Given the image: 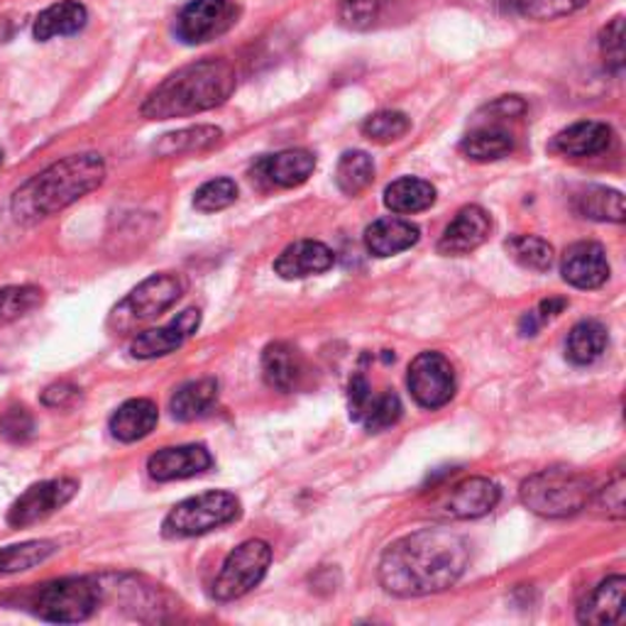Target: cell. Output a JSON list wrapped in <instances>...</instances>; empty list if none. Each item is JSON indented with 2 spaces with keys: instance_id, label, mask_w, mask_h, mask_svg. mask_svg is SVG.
<instances>
[{
  "instance_id": "6da1fadb",
  "label": "cell",
  "mask_w": 626,
  "mask_h": 626,
  "mask_svg": "<svg viewBox=\"0 0 626 626\" xmlns=\"http://www.w3.org/2000/svg\"><path fill=\"white\" fill-rule=\"evenodd\" d=\"M470 566V546L450 529L401 536L379 560V585L395 597H426L456 585Z\"/></svg>"
},
{
  "instance_id": "7a4b0ae2",
  "label": "cell",
  "mask_w": 626,
  "mask_h": 626,
  "mask_svg": "<svg viewBox=\"0 0 626 626\" xmlns=\"http://www.w3.org/2000/svg\"><path fill=\"white\" fill-rule=\"evenodd\" d=\"M106 165L101 155H69L49 165L40 175L28 179L12 193V216L18 223H37V220L64 211L86 193L101 187Z\"/></svg>"
},
{
  "instance_id": "3957f363",
  "label": "cell",
  "mask_w": 626,
  "mask_h": 626,
  "mask_svg": "<svg viewBox=\"0 0 626 626\" xmlns=\"http://www.w3.org/2000/svg\"><path fill=\"white\" fill-rule=\"evenodd\" d=\"M236 91V69L226 59H201L171 73L142 103V116L169 120L226 103Z\"/></svg>"
},
{
  "instance_id": "277c9868",
  "label": "cell",
  "mask_w": 626,
  "mask_h": 626,
  "mask_svg": "<svg viewBox=\"0 0 626 626\" xmlns=\"http://www.w3.org/2000/svg\"><path fill=\"white\" fill-rule=\"evenodd\" d=\"M524 507L544 519H568L593 501V483L568 468H548L521 483Z\"/></svg>"
},
{
  "instance_id": "5b68a950",
  "label": "cell",
  "mask_w": 626,
  "mask_h": 626,
  "mask_svg": "<svg viewBox=\"0 0 626 626\" xmlns=\"http://www.w3.org/2000/svg\"><path fill=\"white\" fill-rule=\"evenodd\" d=\"M183 291H187V279L181 275L162 272L147 277L110 311L108 328L113 334H130V330L169 311L183 297Z\"/></svg>"
},
{
  "instance_id": "8992f818",
  "label": "cell",
  "mask_w": 626,
  "mask_h": 626,
  "mask_svg": "<svg viewBox=\"0 0 626 626\" xmlns=\"http://www.w3.org/2000/svg\"><path fill=\"white\" fill-rule=\"evenodd\" d=\"M101 603V587L89 578H61L34 590L30 607L40 619L54 624H79L93 617Z\"/></svg>"
},
{
  "instance_id": "52a82bcc",
  "label": "cell",
  "mask_w": 626,
  "mask_h": 626,
  "mask_svg": "<svg viewBox=\"0 0 626 626\" xmlns=\"http://www.w3.org/2000/svg\"><path fill=\"white\" fill-rule=\"evenodd\" d=\"M240 517V499L230 493H203L179 501L167 514L162 524V534L167 538H191L203 536L213 529H220Z\"/></svg>"
},
{
  "instance_id": "ba28073f",
  "label": "cell",
  "mask_w": 626,
  "mask_h": 626,
  "mask_svg": "<svg viewBox=\"0 0 626 626\" xmlns=\"http://www.w3.org/2000/svg\"><path fill=\"white\" fill-rule=\"evenodd\" d=\"M269 563H272L269 544L260 541V538H250V541L240 544L220 568L213 583V597L218 603H232V599L245 597L262 583Z\"/></svg>"
},
{
  "instance_id": "9c48e42d",
  "label": "cell",
  "mask_w": 626,
  "mask_h": 626,
  "mask_svg": "<svg viewBox=\"0 0 626 626\" xmlns=\"http://www.w3.org/2000/svg\"><path fill=\"white\" fill-rule=\"evenodd\" d=\"M407 385L416 404L424 409H440L456 397V372L453 365L436 350L419 352L409 365Z\"/></svg>"
},
{
  "instance_id": "30bf717a",
  "label": "cell",
  "mask_w": 626,
  "mask_h": 626,
  "mask_svg": "<svg viewBox=\"0 0 626 626\" xmlns=\"http://www.w3.org/2000/svg\"><path fill=\"white\" fill-rule=\"evenodd\" d=\"M238 20V6L232 0H191L179 12L177 34L187 44H203L228 32Z\"/></svg>"
},
{
  "instance_id": "8fae6325",
  "label": "cell",
  "mask_w": 626,
  "mask_h": 626,
  "mask_svg": "<svg viewBox=\"0 0 626 626\" xmlns=\"http://www.w3.org/2000/svg\"><path fill=\"white\" fill-rule=\"evenodd\" d=\"M77 493H79V483L73 480V477H59V480L37 483L24 489V493L12 501V507L8 511V524L22 529V526L42 521L49 517V514H54L57 509L69 505Z\"/></svg>"
},
{
  "instance_id": "7c38bea8",
  "label": "cell",
  "mask_w": 626,
  "mask_h": 626,
  "mask_svg": "<svg viewBox=\"0 0 626 626\" xmlns=\"http://www.w3.org/2000/svg\"><path fill=\"white\" fill-rule=\"evenodd\" d=\"M201 326V311L199 309H187L181 311L175 321H169L162 328L145 330L138 334L130 342V355L138 360H152V358H165V355L179 350L196 330Z\"/></svg>"
},
{
  "instance_id": "4fadbf2b",
  "label": "cell",
  "mask_w": 626,
  "mask_h": 626,
  "mask_svg": "<svg viewBox=\"0 0 626 626\" xmlns=\"http://www.w3.org/2000/svg\"><path fill=\"white\" fill-rule=\"evenodd\" d=\"M493 232V218L480 206H465L453 218V223L446 228L438 240V252L446 257H463L475 252L480 245L487 242Z\"/></svg>"
},
{
  "instance_id": "5bb4252c",
  "label": "cell",
  "mask_w": 626,
  "mask_h": 626,
  "mask_svg": "<svg viewBox=\"0 0 626 626\" xmlns=\"http://www.w3.org/2000/svg\"><path fill=\"white\" fill-rule=\"evenodd\" d=\"M499 487L487 477H468L440 499V509L448 519H480L499 505Z\"/></svg>"
},
{
  "instance_id": "9a60e30c",
  "label": "cell",
  "mask_w": 626,
  "mask_h": 626,
  "mask_svg": "<svg viewBox=\"0 0 626 626\" xmlns=\"http://www.w3.org/2000/svg\"><path fill=\"white\" fill-rule=\"evenodd\" d=\"M560 275L575 289H597L609 279L605 248L597 242H575L563 252Z\"/></svg>"
},
{
  "instance_id": "2e32d148",
  "label": "cell",
  "mask_w": 626,
  "mask_h": 626,
  "mask_svg": "<svg viewBox=\"0 0 626 626\" xmlns=\"http://www.w3.org/2000/svg\"><path fill=\"white\" fill-rule=\"evenodd\" d=\"M213 465L211 453L206 446H175L162 448L147 460V473L157 483H175L187 480V477L201 475Z\"/></svg>"
},
{
  "instance_id": "e0dca14e",
  "label": "cell",
  "mask_w": 626,
  "mask_h": 626,
  "mask_svg": "<svg viewBox=\"0 0 626 626\" xmlns=\"http://www.w3.org/2000/svg\"><path fill=\"white\" fill-rule=\"evenodd\" d=\"M336 262L334 250L318 240H299L281 250L275 262V272L281 279H306L324 275Z\"/></svg>"
},
{
  "instance_id": "ac0fdd59",
  "label": "cell",
  "mask_w": 626,
  "mask_h": 626,
  "mask_svg": "<svg viewBox=\"0 0 626 626\" xmlns=\"http://www.w3.org/2000/svg\"><path fill=\"white\" fill-rule=\"evenodd\" d=\"M624 595H626L624 575H612V578L599 583L595 590L585 597V603L578 609V622L590 626L622 622Z\"/></svg>"
},
{
  "instance_id": "d6986e66",
  "label": "cell",
  "mask_w": 626,
  "mask_h": 626,
  "mask_svg": "<svg viewBox=\"0 0 626 626\" xmlns=\"http://www.w3.org/2000/svg\"><path fill=\"white\" fill-rule=\"evenodd\" d=\"M262 375L265 382L277 391L299 389L306 375V365L301 352L289 342H269L262 352Z\"/></svg>"
},
{
  "instance_id": "ffe728a7",
  "label": "cell",
  "mask_w": 626,
  "mask_h": 626,
  "mask_svg": "<svg viewBox=\"0 0 626 626\" xmlns=\"http://www.w3.org/2000/svg\"><path fill=\"white\" fill-rule=\"evenodd\" d=\"M314 169H316V157L309 150H285L260 159L257 175H260V179H265L267 183H272V187L291 189L309 179L314 175Z\"/></svg>"
},
{
  "instance_id": "44dd1931",
  "label": "cell",
  "mask_w": 626,
  "mask_h": 626,
  "mask_svg": "<svg viewBox=\"0 0 626 626\" xmlns=\"http://www.w3.org/2000/svg\"><path fill=\"white\" fill-rule=\"evenodd\" d=\"M421 238V230L411 220L404 218H379L365 230V245L375 257H391L411 250Z\"/></svg>"
},
{
  "instance_id": "7402d4cb",
  "label": "cell",
  "mask_w": 626,
  "mask_h": 626,
  "mask_svg": "<svg viewBox=\"0 0 626 626\" xmlns=\"http://www.w3.org/2000/svg\"><path fill=\"white\" fill-rule=\"evenodd\" d=\"M612 138H615V135H612L607 122L583 120L556 135L554 150L566 157H595L609 150Z\"/></svg>"
},
{
  "instance_id": "603a6c76",
  "label": "cell",
  "mask_w": 626,
  "mask_h": 626,
  "mask_svg": "<svg viewBox=\"0 0 626 626\" xmlns=\"http://www.w3.org/2000/svg\"><path fill=\"white\" fill-rule=\"evenodd\" d=\"M514 135L501 122L487 120L475 130L465 135L460 142V152L473 162H497V159L514 152Z\"/></svg>"
},
{
  "instance_id": "cb8c5ba5",
  "label": "cell",
  "mask_w": 626,
  "mask_h": 626,
  "mask_svg": "<svg viewBox=\"0 0 626 626\" xmlns=\"http://www.w3.org/2000/svg\"><path fill=\"white\" fill-rule=\"evenodd\" d=\"M159 421L157 404L150 399H130L116 409L110 416V434L118 438L120 444H138L147 438Z\"/></svg>"
},
{
  "instance_id": "d4e9b609",
  "label": "cell",
  "mask_w": 626,
  "mask_h": 626,
  "mask_svg": "<svg viewBox=\"0 0 626 626\" xmlns=\"http://www.w3.org/2000/svg\"><path fill=\"white\" fill-rule=\"evenodd\" d=\"M218 407V382L213 377L191 379V382L181 385L175 397L169 401L171 416L177 421H199L203 416H211Z\"/></svg>"
},
{
  "instance_id": "484cf974",
  "label": "cell",
  "mask_w": 626,
  "mask_h": 626,
  "mask_svg": "<svg viewBox=\"0 0 626 626\" xmlns=\"http://www.w3.org/2000/svg\"><path fill=\"white\" fill-rule=\"evenodd\" d=\"M89 10L79 0H59V3L42 10L34 20V40L47 42L52 37H69L86 28Z\"/></svg>"
},
{
  "instance_id": "4316f807",
  "label": "cell",
  "mask_w": 626,
  "mask_h": 626,
  "mask_svg": "<svg viewBox=\"0 0 626 626\" xmlns=\"http://www.w3.org/2000/svg\"><path fill=\"white\" fill-rule=\"evenodd\" d=\"M436 203V187L431 181L416 179V177H401L391 181L385 191V206L391 213H421L426 208Z\"/></svg>"
},
{
  "instance_id": "83f0119b",
  "label": "cell",
  "mask_w": 626,
  "mask_h": 626,
  "mask_svg": "<svg viewBox=\"0 0 626 626\" xmlns=\"http://www.w3.org/2000/svg\"><path fill=\"white\" fill-rule=\"evenodd\" d=\"M607 328L599 321H580L578 326H573L566 340V355L573 365H593L595 360L603 358V352L607 350Z\"/></svg>"
},
{
  "instance_id": "f1b7e54d",
  "label": "cell",
  "mask_w": 626,
  "mask_h": 626,
  "mask_svg": "<svg viewBox=\"0 0 626 626\" xmlns=\"http://www.w3.org/2000/svg\"><path fill=\"white\" fill-rule=\"evenodd\" d=\"M575 211L590 220H609V223H624L626 206L624 196L617 189L587 187L575 196Z\"/></svg>"
},
{
  "instance_id": "f546056e",
  "label": "cell",
  "mask_w": 626,
  "mask_h": 626,
  "mask_svg": "<svg viewBox=\"0 0 626 626\" xmlns=\"http://www.w3.org/2000/svg\"><path fill=\"white\" fill-rule=\"evenodd\" d=\"M220 135L223 132L213 126L187 128V130L165 135V138L155 145V152L159 157H175V155H183V152L208 150V147H213L220 140Z\"/></svg>"
},
{
  "instance_id": "4dcf8cb0",
  "label": "cell",
  "mask_w": 626,
  "mask_h": 626,
  "mask_svg": "<svg viewBox=\"0 0 626 626\" xmlns=\"http://www.w3.org/2000/svg\"><path fill=\"white\" fill-rule=\"evenodd\" d=\"M375 179V162L367 152H346L340 157L338 169H336V181L338 189L348 196H358L367 187H370Z\"/></svg>"
},
{
  "instance_id": "1f68e13d",
  "label": "cell",
  "mask_w": 626,
  "mask_h": 626,
  "mask_svg": "<svg viewBox=\"0 0 626 626\" xmlns=\"http://www.w3.org/2000/svg\"><path fill=\"white\" fill-rule=\"evenodd\" d=\"M57 554L54 541H24L8 548H0V573H22L42 566Z\"/></svg>"
},
{
  "instance_id": "d6a6232c",
  "label": "cell",
  "mask_w": 626,
  "mask_h": 626,
  "mask_svg": "<svg viewBox=\"0 0 626 626\" xmlns=\"http://www.w3.org/2000/svg\"><path fill=\"white\" fill-rule=\"evenodd\" d=\"M505 248L514 262L531 272H548L554 265V248L538 236H511Z\"/></svg>"
},
{
  "instance_id": "836d02e7",
  "label": "cell",
  "mask_w": 626,
  "mask_h": 626,
  "mask_svg": "<svg viewBox=\"0 0 626 626\" xmlns=\"http://www.w3.org/2000/svg\"><path fill=\"white\" fill-rule=\"evenodd\" d=\"M401 399L395 391H382V395H372L358 424H362L370 434H379L385 431V428L395 426L401 419Z\"/></svg>"
},
{
  "instance_id": "e575fe53",
  "label": "cell",
  "mask_w": 626,
  "mask_h": 626,
  "mask_svg": "<svg viewBox=\"0 0 626 626\" xmlns=\"http://www.w3.org/2000/svg\"><path fill=\"white\" fill-rule=\"evenodd\" d=\"M411 122L409 118L399 113V110H379L362 122V135L372 142H391L399 140L409 132Z\"/></svg>"
},
{
  "instance_id": "d590c367",
  "label": "cell",
  "mask_w": 626,
  "mask_h": 626,
  "mask_svg": "<svg viewBox=\"0 0 626 626\" xmlns=\"http://www.w3.org/2000/svg\"><path fill=\"white\" fill-rule=\"evenodd\" d=\"M236 199H238L236 181L211 179V181H206L199 191H196L193 206H196V211H201V213H216V211H223V208L236 203Z\"/></svg>"
},
{
  "instance_id": "8d00e7d4",
  "label": "cell",
  "mask_w": 626,
  "mask_h": 626,
  "mask_svg": "<svg viewBox=\"0 0 626 626\" xmlns=\"http://www.w3.org/2000/svg\"><path fill=\"white\" fill-rule=\"evenodd\" d=\"M42 289L37 287H6L0 289V321H12L34 311L42 304Z\"/></svg>"
},
{
  "instance_id": "74e56055",
  "label": "cell",
  "mask_w": 626,
  "mask_h": 626,
  "mask_svg": "<svg viewBox=\"0 0 626 626\" xmlns=\"http://www.w3.org/2000/svg\"><path fill=\"white\" fill-rule=\"evenodd\" d=\"M519 12L531 20H556L578 12L587 6V0H514Z\"/></svg>"
},
{
  "instance_id": "f35d334b",
  "label": "cell",
  "mask_w": 626,
  "mask_h": 626,
  "mask_svg": "<svg viewBox=\"0 0 626 626\" xmlns=\"http://www.w3.org/2000/svg\"><path fill=\"white\" fill-rule=\"evenodd\" d=\"M382 10V0H340L338 18L350 30L372 28Z\"/></svg>"
},
{
  "instance_id": "ab89813d",
  "label": "cell",
  "mask_w": 626,
  "mask_h": 626,
  "mask_svg": "<svg viewBox=\"0 0 626 626\" xmlns=\"http://www.w3.org/2000/svg\"><path fill=\"white\" fill-rule=\"evenodd\" d=\"M599 47L609 71L619 73L624 69V18H615L599 34Z\"/></svg>"
},
{
  "instance_id": "60d3db41",
  "label": "cell",
  "mask_w": 626,
  "mask_h": 626,
  "mask_svg": "<svg viewBox=\"0 0 626 626\" xmlns=\"http://www.w3.org/2000/svg\"><path fill=\"white\" fill-rule=\"evenodd\" d=\"M34 434V421L24 407H12L0 416V436L12 440V444H24Z\"/></svg>"
},
{
  "instance_id": "b9f144b4",
  "label": "cell",
  "mask_w": 626,
  "mask_h": 626,
  "mask_svg": "<svg viewBox=\"0 0 626 626\" xmlns=\"http://www.w3.org/2000/svg\"><path fill=\"white\" fill-rule=\"evenodd\" d=\"M624 489H626V480H624V473L619 470L615 477H612V483H607V487L599 489L595 499L597 509L605 514L609 519H624Z\"/></svg>"
},
{
  "instance_id": "7bdbcfd3",
  "label": "cell",
  "mask_w": 626,
  "mask_h": 626,
  "mask_svg": "<svg viewBox=\"0 0 626 626\" xmlns=\"http://www.w3.org/2000/svg\"><path fill=\"white\" fill-rule=\"evenodd\" d=\"M370 399H372L370 382H367L365 375H355L350 379V387H348V409H350L352 421H360V416H362L367 404H370Z\"/></svg>"
},
{
  "instance_id": "ee69618b",
  "label": "cell",
  "mask_w": 626,
  "mask_h": 626,
  "mask_svg": "<svg viewBox=\"0 0 626 626\" xmlns=\"http://www.w3.org/2000/svg\"><path fill=\"white\" fill-rule=\"evenodd\" d=\"M79 397V389L73 387V385H67V382H59V385H52V387H47L44 389V395H42V401L47 404V407H69V404Z\"/></svg>"
},
{
  "instance_id": "f6af8a7d",
  "label": "cell",
  "mask_w": 626,
  "mask_h": 626,
  "mask_svg": "<svg viewBox=\"0 0 626 626\" xmlns=\"http://www.w3.org/2000/svg\"><path fill=\"white\" fill-rule=\"evenodd\" d=\"M0 165H3V150H0Z\"/></svg>"
}]
</instances>
